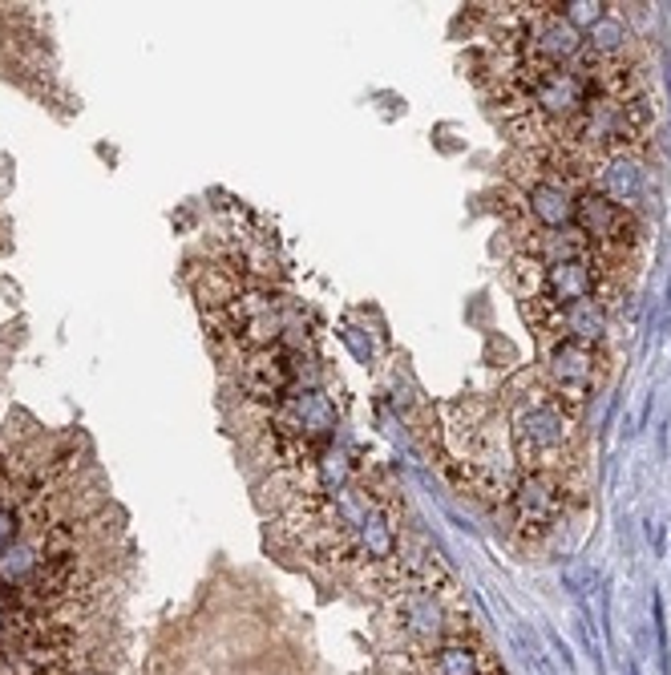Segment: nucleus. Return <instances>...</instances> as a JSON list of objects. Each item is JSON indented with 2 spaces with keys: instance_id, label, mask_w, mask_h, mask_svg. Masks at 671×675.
I'll return each instance as SVG.
<instances>
[{
  "instance_id": "obj_1",
  "label": "nucleus",
  "mask_w": 671,
  "mask_h": 675,
  "mask_svg": "<svg viewBox=\"0 0 671 675\" xmlns=\"http://www.w3.org/2000/svg\"><path fill=\"white\" fill-rule=\"evenodd\" d=\"M571 441V409L558 401L522 404L514 421V449L526 470H555Z\"/></svg>"
},
{
  "instance_id": "obj_2",
  "label": "nucleus",
  "mask_w": 671,
  "mask_h": 675,
  "mask_svg": "<svg viewBox=\"0 0 671 675\" xmlns=\"http://www.w3.org/2000/svg\"><path fill=\"white\" fill-rule=\"evenodd\" d=\"M567 498H571V489L558 470H530L514 486L518 530L530 538H546L558 526V517L567 514Z\"/></svg>"
},
{
  "instance_id": "obj_3",
  "label": "nucleus",
  "mask_w": 671,
  "mask_h": 675,
  "mask_svg": "<svg viewBox=\"0 0 671 675\" xmlns=\"http://www.w3.org/2000/svg\"><path fill=\"white\" fill-rule=\"evenodd\" d=\"M393 615H397L400 635L409 639V651H421V647L433 651L442 639H449V607L428 590L405 587L400 595H393Z\"/></svg>"
},
{
  "instance_id": "obj_4",
  "label": "nucleus",
  "mask_w": 671,
  "mask_h": 675,
  "mask_svg": "<svg viewBox=\"0 0 671 675\" xmlns=\"http://www.w3.org/2000/svg\"><path fill=\"white\" fill-rule=\"evenodd\" d=\"M546 364H550V380H555L558 397H567L574 413L586 392H591V385H595V373H599L595 348L574 345V340H555L550 352H546Z\"/></svg>"
},
{
  "instance_id": "obj_5",
  "label": "nucleus",
  "mask_w": 671,
  "mask_h": 675,
  "mask_svg": "<svg viewBox=\"0 0 671 675\" xmlns=\"http://www.w3.org/2000/svg\"><path fill=\"white\" fill-rule=\"evenodd\" d=\"M602 275L595 267V255L591 259H571V263H555V267H543V284H538V296H543L550 308H571L579 300H591L599 296Z\"/></svg>"
},
{
  "instance_id": "obj_6",
  "label": "nucleus",
  "mask_w": 671,
  "mask_h": 675,
  "mask_svg": "<svg viewBox=\"0 0 671 675\" xmlns=\"http://www.w3.org/2000/svg\"><path fill=\"white\" fill-rule=\"evenodd\" d=\"M647 190V171L635 150H619V154H602L599 159V195L611 199L619 211H635Z\"/></svg>"
},
{
  "instance_id": "obj_7",
  "label": "nucleus",
  "mask_w": 671,
  "mask_h": 675,
  "mask_svg": "<svg viewBox=\"0 0 671 675\" xmlns=\"http://www.w3.org/2000/svg\"><path fill=\"white\" fill-rule=\"evenodd\" d=\"M526 211L543 230H567L574 223V190L567 183H555V178L530 183Z\"/></svg>"
},
{
  "instance_id": "obj_8",
  "label": "nucleus",
  "mask_w": 671,
  "mask_h": 675,
  "mask_svg": "<svg viewBox=\"0 0 671 675\" xmlns=\"http://www.w3.org/2000/svg\"><path fill=\"white\" fill-rule=\"evenodd\" d=\"M45 538L41 530L21 534L13 547L0 554V587H25L37 571L45 566Z\"/></svg>"
},
{
  "instance_id": "obj_9",
  "label": "nucleus",
  "mask_w": 671,
  "mask_h": 675,
  "mask_svg": "<svg viewBox=\"0 0 671 675\" xmlns=\"http://www.w3.org/2000/svg\"><path fill=\"white\" fill-rule=\"evenodd\" d=\"M428 667L433 675H486L482 651L465 639V635H449L428 651Z\"/></svg>"
},
{
  "instance_id": "obj_10",
  "label": "nucleus",
  "mask_w": 671,
  "mask_h": 675,
  "mask_svg": "<svg viewBox=\"0 0 671 675\" xmlns=\"http://www.w3.org/2000/svg\"><path fill=\"white\" fill-rule=\"evenodd\" d=\"M627 45H631V29L619 21V16H602L595 29L583 33V49L595 53V61H619L627 58Z\"/></svg>"
},
{
  "instance_id": "obj_11",
  "label": "nucleus",
  "mask_w": 671,
  "mask_h": 675,
  "mask_svg": "<svg viewBox=\"0 0 671 675\" xmlns=\"http://www.w3.org/2000/svg\"><path fill=\"white\" fill-rule=\"evenodd\" d=\"M555 13L562 16L574 33H586L607 16V4H599V0H562V4H555Z\"/></svg>"
},
{
  "instance_id": "obj_12",
  "label": "nucleus",
  "mask_w": 671,
  "mask_h": 675,
  "mask_svg": "<svg viewBox=\"0 0 671 675\" xmlns=\"http://www.w3.org/2000/svg\"><path fill=\"white\" fill-rule=\"evenodd\" d=\"M16 538H21V514H16L13 498L4 493V486H0V554L13 547Z\"/></svg>"
},
{
  "instance_id": "obj_13",
  "label": "nucleus",
  "mask_w": 671,
  "mask_h": 675,
  "mask_svg": "<svg viewBox=\"0 0 671 675\" xmlns=\"http://www.w3.org/2000/svg\"><path fill=\"white\" fill-rule=\"evenodd\" d=\"M651 627H656L659 672L668 675V611H663V599H659V590L651 595Z\"/></svg>"
},
{
  "instance_id": "obj_14",
  "label": "nucleus",
  "mask_w": 671,
  "mask_h": 675,
  "mask_svg": "<svg viewBox=\"0 0 671 675\" xmlns=\"http://www.w3.org/2000/svg\"><path fill=\"white\" fill-rule=\"evenodd\" d=\"M562 583H567V590H571L579 603H586V590H591V583H595V571H591L586 562H574V566L562 571Z\"/></svg>"
},
{
  "instance_id": "obj_15",
  "label": "nucleus",
  "mask_w": 671,
  "mask_h": 675,
  "mask_svg": "<svg viewBox=\"0 0 671 675\" xmlns=\"http://www.w3.org/2000/svg\"><path fill=\"white\" fill-rule=\"evenodd\" d=\"M623 675H639V663L627 660V663H623Z\"/></svg>"
},
{
  "instance_id": "obj_16",
  "label": "nucleus",
  "mask_w": 671,
  "mask_h": 675,
  "mask_svg": "<svg viewBox=\"0 0 671 675\" xmlns=\"http://www.w3.org/2000/svg\"><path fill=\"white\" fill-rule=\"evenodd\" d=\"M663 324H671V288H668V320H663Z\"/></svg>"
},
{
  "instance_id": "obj_17",
  "label": "nucleus",
  "mask_w": 671,
  "mask_h": 675,
  "mask_svg": "<svg viewBox=\"0 0 671 675\" xmlns=\"http://www.w3.org/2000/svg\"><path fill=\"white\" fill-rule=\"evenodd\" d=\"M668 93H671V53H668Z\"/></svg>"
}]
</instances>
